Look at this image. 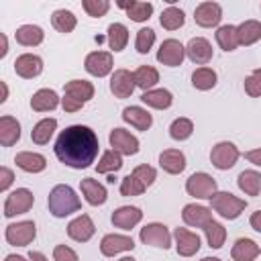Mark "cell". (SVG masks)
Listing matches in <instances>:
<instances>
[{"instance_id": "obj_51", "label": "cell", "mask_w": 261, "mask_h": 261, "mask_svg": "<svg viewBox=\"0 0 261 261\" xmlns=\"http://www.w3.org/2000/svg\"><path fill=\"white\" fill-rule=\"evenodd\" d=\"M245 159H247V161H251L253 165H259V167H261V147L247 151V153H245Z\"/></svg>"}, {"instance_id": "obj_38", "label": "cell", "mask_w": 261, "mask_h": 261, "mask_svg": "<svg viewBox=\"0 0 261 261\" xmlns=\"http://www.w3.org/2000/svg\"><path fill=\"white\" fill-rule=\"evenodd\" d=\"M216 43L224 51H234L239 47L237 27L234 24H222V27H218V31H216Z\"/></svg>"}, {"instance_id": "obj_24", "label": "cell", "mask_w": 261, "mask_h": 261, "mask_svg": "<svg viewBox=\"0 0 261 261\" xmlns=\"http://www.w3.org/2000/svg\"><path fill=\"white\" fill-rule=\"evenodd\" d=\"M122 120L135 126L137 130H149L153 124V116L141 106H126L122 110Z\"/></svg>"}, {"instance_id": "obj_56", "label": "cell", "mask_w": 261, "mask_h": 261, "mask_svg": "<svg viewBox=\"0 0 261 261\" xmlns=\"http://www.w3.org/2000/svg\"><path fill=\"white\" fill-rule=\"evenodd\" d=\"M4 261H27V257H22V255H14V253H12V255H6Z\"/></svg>"}, {"instance_id": "obj_12", "label": "cell", "mask_w": 261, "mask_h": 261, "mask_svg": "<svg viewBox=\"0 0 261 261\" xmlns=\"http://www.w3.org/2000/svg\"><path fill=\"white\" fill-rule=\"evenodd\" d=\"M173 239H175V251L181 257H192L200 251V237L188 228H175L173 230Z\"/></svg>"}, {"instance_id": "obj_8", "label": "cell", "mask_w": 261, "mask_h": 261, "mask_svg": "<svg viewBox=\"0 0 261 261\" xmlns=\"http://www.w3.org/2000/svg\"><path fill=\"white\" fill-rule=\"evenodd\" d=\"M139 239L145 245H151V247H157V249H163V251L171 247V232L161 222H149V224H145L141 228V232H139Z\"/></svg>"}, {"instance_id": "obj_34", "label": "cell", "mask_w": 261, "mask_h": 261, "mask_svg": "<svg viewBox=\"0 0 261 261\" xmlns=\"http://www.w3.org/2000/svg\"><path fill=\"white\" fill-rule=\"evenodd\" d=\"M55 128H57V120H55V118H43V120H39V122L33 126V130H31L33 143H37V145H47L49 139L53 137Z\"/></svg>"}, {"instance_id": "obj_14", "label": "cell", "mask_w": 261, "mask_h": 261, "mask_svg": "<svg viewBox=\"0 0 261 261\" xmlns=\"http://www.w3.org/2000/svg\"><path fill=\"white\" fill-rule=\"evenodd\" d=\"M222 18V8L220 4L216 2H202L196 6L194 10V20L198 27H204V29H210V27H216Z\"/></svg>"}, {"instance_id": "obj_15", "label": "cell", "mask_w": 261, "mask_h": 261, "mask_svg": "<svg viewBox=\"0 0 261 261\" xmlns=\"http://www.w3.org/2000/svg\"><path fill=\"white\" fill-rule=\"evenodd\" d=\"M14 71L24 80H33L43 71V59L35 53H22L14 61Z\"/></svg>"}, {"instance_id": "obj_25", "label": "cell", "mask_w": 261, "mask_h": 261, "mask_svg": "<svg viewBox=\"0 0 261 261\" xmlns=\"http://www.w3.org/2000/svg\"><path fill=\"white\" fill-rule=\"evenodd\" d=\"M63 96H67V98H71L80 104H86L88 100L94 98V86L86 80H71V82L65 84V94Z\"/></svg>"}, {"instance_id": "obj_7", "label": "cell", "mask_w": 261, "mask_h": 261, "mask_svg": "<svg viewBox=\"0 0 261 261\" xmlns=\"http://www.w3.org/2000/svg\"><path fill=\"white\" fill-rule=\"evenodd\" d=\"M4 237L10 245L14 247H27L35 241L37 237V226L33 220H20V222H14V224H8L6 230H4Z\"/></svg>"}, {"instance_id": "obj_13", "label": "cell", "mask_w": 261, "mask_h": 261, "mask_svg": "<svg viewBox=\"0 0 261 261\" xmlns=\"http://www.w3.org/2000/svg\"><path fill=\"white\" fill-rule=\"evenodd\" d=\"M133 249H135V241L126 234H106L100 241V253L104 257H114L118 253L133 251Z\"/></svg>"}, {"instance_id": "obj_21", "label": "cell", "mask_w": 261, "mask_h": 261, "mask_svg": "<svg viewBox=\"0 0 261 261\" xmlns=\"http://www.w3.org/2000/svg\"><path fill=\"white\" fill-rule=\"evenodd\" d=\"M80 188H82V194H84V198H86V202L90 206H102L108 200V192H106V188L98 179L84 177Z\"/></svg>"}, {"instance_id": "obj_10", "label": "cell", "mask_w": 261, "mask_h": 261, "mask_svg": "<svg viewBox=\"0 0 261 261\" xmlns=\"http://www.w3.org/2000/svg\"><path fill=\"white\" fill-rule=\"evenodd\" d=\"M84 67L90 75H96V77H104L112 71V53L108 51H92L88 53L86 61H84Z\"/></svg>"}, {"instance_id": "obj_41", "label": "cell", "mask_w": 261, "mask_h": 261, "mask_svg": "<svg viewBox=\"0 0 261 261\" xmlns=\"http://www.w3.org/2000/svg\"><path fill=\"white\" fill-rule=\"evenodd\" d=\"M192 86L196 90H212L216 86V71L210 69V67H198L194 73H192Z\"/></svg>"}, {"instance_id": "obj_9", "label": "cell", "mask_w": 261, "mask_h": 261, "mask_svg": "<svg viewBox=\"0 0 261 261\" xmlns=\"http://www.w3.org/2000/svg\"><path fill=\"white\" fill-rule=\"evenodd\" d=\"M184 57H186V47L179 41H175V39L163 41L161 47H159V51H157V61L163 63V65H167V67L181 65Z\"/></svg>"}, {"instance_id": "obj_54", "label": "cell", "mask_w": 261, "mask_h": 261, "mask_svg": "<svg viewBox=\"0 0 261 261\" xmlns=\"http://www.w3.org/2000/svg\"><path fill=\"white\" fill-rule=\"evenodd\" d=\"M0 41H2V49H0V57H6V53H8V39H6V35H0Z\"/></svg>"}, {"instance_id": "obj_42", "label": "cell", "mask_w": 261, "mask_h": 261, "mask_svg": "<svg viewBox=\"0 0 261 261\" xmlns=\"http://www.w3.org/2000/svg\"><path fill=\"white\" fill-rule=\"evenodd\" d=\"M192 133H194V122H192L190 118L179 116V118H175V120L169 124V137H171L173 141H186V139L192 137Z\"/></svg>"}, {"instance_id": "obj_46", "label": "cell", "mask_w": 261, "mask_h": 261, "mask_svg": "<svg viewBox=\"0 0 261 261\" xmlns=\"http://www.w3.org/2000/svg\"><path fill=\"white\" fill-rule=\"evenodd\" d=\"M84 10L88 12V16H94V18H100L108 12L110 8V2L108 0H84L82 2Z\"/></svg>"}, {"instance_id": "obj_18", "label": "cell", "mask_w": 261, "mask_h": 261, "mask_svg": "<svg viewBox=\"0 0 261 261\" xmlns=\"http://www.w3.org/2000/svg\"><path fill=\"white\" fill-rule=\"evenodd\" d=\"M181 218L188 226H196V228H204L208 222H212V210L202 206V204H186L181 210Z\"/></svg>"}, {"instance_id": "obj_40", "label": "cell", "mask_w": 261, "mask_h": 261, "mask_svg": "<svg viewBox=\"0 0 261 261\" xmlns=\"http://www.w3.org/2000/svg\"><path fill=\"white\" fill-rule=\"evenodd\" d=\"M120 167H122V155L118 151H114V149H108V151L102 153V157H100V161L96 165V171L98 173H114Z\"/></svg>"}, {"instance_id": "obj_52", "label": "cell", "mask_w": 261, "mask_h": 261, "mask_svg": "<svg viewBox=\"0 0 261 261\" xmlns=\"http://www.w3.org/2000/svg\"><path fill=\"white\" fill-rule=\"evenodd\" d=\"M249 224H251V228H253V230L261 232V210H257V212H253V214H251Z\"/></svg>"}, {"instance_id": "obj_58", "label": "cell", "mask_w": 261, "mask_h": 261, "mask_svg": "<svg viewBox=\"0 0 261 261\" xmlns=\"http://www.w3.org/2000/svg\"><path fill=\"white\" fill-rule=\"evenodd\" d=\"M118 261H137V259H133V257H122V259H118Z\"/></svg>"}, {"instance_id": "obj_45", "label": "cell", "mask_w": 261, "mask_h": 261, "mask_svg": "<svg viewBox=\"0 0 261 261\" xmlns=\"http://www.w3.org/2000/svg\"><path fill=\"white\" fill-rule=\"evenodd\" d=\"M153 43H155V31L153 29H141L139 33H137V41H135V47H137V51L139 53H149V49L153 47Z\"/></svg>"}, {"instance_id": "obj_3", "label": "cell", "mask_w": 261, "mask_h": 261, "mask_svg": "<svg viewBox=\"0 0 261 261\" xmlns=\"http://www.w3.org/2000/svg\"><path fill=\"white\" fill-rule=\"evenodd\" d=\"M210 204H212V210L218 212L222 218L226 220H234L241 216V212L247 208V200L243 198H237L234 194L230 192H216L212 198H210Z\"/></svg>"}, {"instance_id": "obj_47", "label": "cell", "mask_w": 261, "mask_h": 261, "mask_svg": "<svg viewBox=\"0 0 261 261\" xmlns=\"http://www.w3.org/2000/svg\"><path fill=\"white\" fill-rule=\"evenodd\" d=\"M245 92L251 96V98H259L261 96V67L251 71L247 77H245Z\"/></svg>"}, {"instance_id": "obj_55", "label": "cell", "mask_w": 261, "mask_h": 261, "mask_svg": "<svg viewBox=\"0 0 261 261\" xmlns=\"http://www.w3.org/2000/svg\"><path fill=\"white\" fill-rule=\"evenodd\" d=\"M0 88H2V98H0V102H6V98H8V86H6V82H0Z\"/></svg>"}, {"instance_id": "obj_22", "label": "cell", "mask_w": 261, "mask_h": 261, "mask_svg": "<svg viewBox=\"0 0 261 261\" xmlns=\"http://www.w3.org/2000/svg\"><path fill=\"white\" fill-rule=\"evenodd\" d=\"M159 165H161L163 171H167L171 175H177L186 169V155L179 149H165L159 155Z\"/></svg>"}, {"instance_id": "obj_20", "label": "cell", "mask_w": 261, "mask_h": 261, "mask_svg": "<svg viewBox=\"0 0 261 261\" xmlns=\"http://www.w3.org/2000/svg\"><path fill=\"white\" fill-rule=\"evenodd\" d=\"M186 55L190 57V61L198 65H206L212 59V45L204 37H194L186 45Z\"/></svg>"}, {"instance_id": "obj_35", "label": "cell", "mask_w": 261, "mask_h": 261, "mask_svg": "<svg viewBox=\"0 0 261 261\" xmlns=\"http://www.w3.org/2000/svg\"><path fill=\"white\" fill-rule=\"evenodd\" d=\"M106 39H108V45L112 51H122L128 43V29L120 22H112V24H108Z\"/></svg>"}, {"instance_id": "obj_1", "label": "cell", "mask_w": 261, "mask_h": 261, "mask_svg": "<svg viewBox=\"0 0 261 261\" xmlns=\"http://www.w3.org/2000/svg\"><path fill=\"white\" fill-rule=\"evenodd\" d=\"M55 155L57 159L71 167V169H86L98 157V135L84 124H71L59 133L55 141Z\"/></svg>"}, {"instance_id": "obj_39", "label": "cell", "mask_w": 261, "mask_h": 261, "mask_svg": "<svg viewBox=\"0 0 261 261\" xmlns=\"http://www.w3.org/2000/svg\"><path fill=\"white\" fill-rule=\"evenodd\" d=\"M159 22H161L163 29H167V31H175V29L184 27V22H186V14H184V10L177 8V6H167V8L161 12Z\"/></svg>"}, {"instance_id": "obj_6", "label": "cell", "mask_w": 261, "mask_h": 261, "mask_svg": "<svg viewBox=\"0 0 261 261\" xmlns=\"http://www.w3.org/2000/svg\"><path fill=\"white\" fill-rule=\"evenodd\" d=\"M35 204V196L31 190L27 188H16L14 192L8 194L6 202H4V216L6 218H12L16 214H24L33 208Z\"/></svg>"}, {"instance_id": "obj_17", "label": "cell", "mask_w": 261, "mask_h": 261, "mask_svg": "<svg viewBox=\"0 0 261 261\" xmlns=\"http://www.w3.org/2000/svg\"><path fill=\"white\" fill-rule=\"evenodd\" d=\"M137 84H135V75L128 69H116L110 77V92L116 98H128L135 92Z\"/></svg>"}, {"instance_id": "obj_16", "label": "cell", "mask_w": 261, "mask_h": 261, "mask_svg": "<svg viewBox=\"0 0 261 261\" xmlns=\"http://www.w3.org/2000/svg\"><path fill=\"white\" fill-rule=\"evenodd\" d=\"M96 232V226L88 214H80L67 224V237L77 241V243H88Z\"/></svg>"}, {"instance_id": "obj_4", "label": "cell", "mask_w": 261, "mask_h": 261, "mask_svg": "<svg viewBox=\"0 0 261 261\" xmlns=\"http://www.w3.org/2000/svg\"><path fill=\"white\" fill-rule=\"evenodd\" d=\"M186 192L194 198H200V200H210L216 192H218V186H216V179L204 171H198V173H192L186 181Z\"/></svg>"}, {"instance_id": "obj_57", "label": "cell", "mask_w": 261, "mask_h": 261, "mask_svg": "<svg viewBox=\"0 0 261 261\" xmlns=\"http://www.w3.org/2000/svg\"><path fill=\"white\" fill-rule=\"evenodd\" d=\"M200 261H220V259L218 257H202Z\"/></svg>"}, {"instance_id": "obj_27", "label": "cell", "mask_w": 261, "mask_h": 261, "mask_svg": "<svg viewBox=\"0 0 261 261\" xmlns=\"http://www.w3.org/2000/svg\"><path fill=\"white\" fill-rule=\"evenodd\" d=\"M14 163L27 171V173H39L47 167V159L41 155V153H33V151H22V153H16L14 157Z\"/></svg>"}, {"instance_id": "obj_43", "label": "cell", "mask_w": 261, "mask_h": 261, "mask_svg": "<svg viewBox=\"0 0 261 261\" xmlns=\"http://www.w3.org/2000/svg\"><path fill=\"white\" fill-rule=\"evenodd\" d=\"M204 234H206V241L212 249H220L224 245V239H226V228L220 222L212 220L204 226Z\"/></svg>"}, {"instance_id": "obj_33", "label": "cell", "mask_w": 261, "mask_h": 261, "mask_svg": "<svg viewBox=\"0 0 261 261\" xmlns=\"http://www.w3.org/2000/svg\"><path fill=\"white\" fill-rule=\"evenodd\" d=\"M237 35H239V45H253L261 39V22L259 20H245L237 27Z\"/></svg>"}, {"instance_id": "obj_30", "label": "cell", "mask_w": 261, "mask_h": 261, "mask_svg": "<svg viewBox=\"0 0 261 261\" xmlns=\"http://www.w3.org/2000/svg\"><path fill=\"white\" fill-rule=\"evenodd\" d=\"M20 139V122L12 116H2L0 118V145L2 147H12Z\"/></svg>"}, {"instance_id": "obj_37", "label": "cell", "mask_w": 261, "mask_h": 261, "mask_svg": "<svg viewBox=\"0 0 261 261\" xmlns=\"http://www.w3.org/2000/svg\"><path fill=\"white\" fill-rule=\"evenodd\" d=\"M135 84H137V88H141V90H153V86L159 82V71L155 69V67H151V65H141V67H137L135 69Z\"/></svg>"}, {"instance_id": "obj_29", "label": "cell", "mask_w": 261, "mask_h": 261, "mask_svg": "<svg viewBox=\"0 0 261 261\" xmlns=\"http://www.w3.org/2000/svg\"><path fill=\"white\" fill-rule=\"evenodd\" d=\"M141 102H143V104H147V106H151V108L165 110V108H169V106H171L173 96H171V92H169V90H165V88H153V90L143 92Z\"/></svg>"}, {"instance_id": "obj_31", "label": "cell", "mask_w": 261, "mask_h": 261, "mask_svg": "<svg viewBox=\"0 0 261 261\" xmlns=\"http://www.w3.org/2000/svg\"><path fill=\"white\" fill-rule=\"evenodd\" d=\"M14 37H16V43H20V45H24V47H37V45L43 43L45 33H43V29L37 27V24H22V27L16 29Z\"/></svg>"}, {"instance_id": "obj_36", "label": "cell", "mask_w": 261, "mask_h": 261, "mask_svg": "<svg viewBox=\"0 0 261 261\" xmlns=\"http://www.w3.org/2000/svg\"><path fill=\"white\" fill-rule=\"evenodd\" d=\"M51 24H53V29L55 31H59V33H71L73 29H75V24H77V18H75V14L71 12V10H65V8H59V10H55L53 14H51Z\"/></svg>"}, {"instance_id": "obj_11", "label": "cell", "mask_w": 261, "mask_h": 261, "mask_svg": "<svg viewBox=\"0 0 261 261\" xmlns=\"http://www.w3.org/2000/svg\"><path fill=\"white\" fill-rule=\"evenodd\" d=\"M108 141H110V147L114 151H118L120 155L139 153V139L135 135H130L128 130H124V128H112Z\"/></svg>"}, {"instance_id": "obj_5", "label": "cell", "mask_w": 261, "mask_h": 261, "mask_svg": "<svg viewBox=\"0 0 261 261\" xmlns=\"http://www.w3.org/2000/svg\"><path fill=\"white\" fill-rule=\"evenodd\" d=\"M239 157H241V153H239L237 145L230 143V141H220V143H216V145L212 147V151H210V161H212V165H214L216 169H220V171L230 169V167L239 161Z\"/></svg>"}, {"instance_id": "obj_26", "label": "cell", "mask_w": 261, "mask_h": 261, "mask_svg": "<svg viewBox=\"0 0 261 261\" xmlns=\"http://www.w3.org/2000/svg\"><path fill=\"white\" fill-rule=\"evenodd\" d=\"M57 106H59V96L55 90H49V88L35 92L31 98V108L35 112H49V110H55Z\"/></svg>"}, {"instance_id": "obj_50", "label": "cell", "mask_w": 261, "mask_h": 261, "mask_svg": "<svg viewBox=\"0 0 261 261\" xmlns=\"http://www.w3.org/2000/svg\"><path fill=\"white\" fill-rule=\"evenodd\" d=\"M12 181H14V173H12V169H8V167H0V190L6 192V190L12 186Z\"/></svg>"}, {"instance_id": "obj_44", "label": "cell", "mask_w": 261, "mask_h": 261, "mask_svg": "<svg viewBox=\"0 0 261 261\" xmlns=\"http://www.w3.org/2000/svg\"><path fill=\"white\" fill-rule=\"evenodd\" d=\"M145 190H147V188H145L133 173H128V175L122 177V181H120V194L126 196V198H130V196H141Z\"/></svg>"}, {"instance_id": "obj_19", "label": "cell", "mask_w": 261, "mask_h": 261, "mask_svg": "<svg viewBox=\"0 0 261 261\" xmlns=\"http://www.w3.org/2000/svg\"><path fill=\"white\" fill-rule=\"evenodd\" d=\"M141 218H143V212L137 206H120L110 216L112 224L116 228H122V230H130L133 226H137L141 222Z\"/></svg>"}, {"instance_id": "obj_2", "label": "cell", "mask_w": 261, "mask_h": 261, "mask_svg": "<svg viewBox=\"0 0 261 261\" xmlns=\"http://www.w3.org/2000/svg\"><path fill=\"white\" fill-rule=\"evenodd\" d=\"M47 206H49V212L55 218H65V216L77 212L82 208V202H80L77 194L73 192V188H69L65 184H59L49 192Z\"/></svg>"}, {"instance_id": "obj_32", "label": "cell", "mask_w": 261, "mask_h": 261, "mask_svg": "<svg viewBox=\"0 0 261 261\" xmlns=\"http://www.w3.org/2000/svg\"><path fill=\"white\" fill-rule=\"evenodd\" d=\"M237 184L241 188V192H245L247 196H259L261 192V173L255 169H245L239 173Z\"/></svg>"}, {"instance_id": "obj_28", "label": "cell", "mask_w": 261, "mask_h": 261, "mask_svg": "<svg viewBox=\"0 0 261 261\" xmlns=\"http://www.w3.org/2000/svg\"><path fill=\"white\" fill-rule=\"evenodd\" d=\"M118 8H124L128 18L135 22H145L153 14V4L151 2H141V0H130V2H116Z\"/></svg>"}, {"instance_id": "obj_49", "label": "cell", "mask_w": 261, "mask_h": 261, "mask_svg": "<svg viewBox=\"0 0 261 261\" xmlns=\"http://www.w3.org/2000/svg\"><path fill=\"white\" fill-rule=\"evenodd\" d=\"M53 261H77V253L67 245H57L53 249Z\"/></svg>"}, {"instance_id": "obj_23", "label": "cell", "mask_w": 261, "mask_h": 261, "mask_svg": "<svg viewBox=\"0 0 261 261\" xmlns=\"http://www.w3.org/2000/svg\"><path fill=\"white\" fill-rule=\"evenodd\" d=\"M259 245L253 241V239H247V237H241L234 241L232 249H230V257L234 261H255L259 257Z\"/></svg>"}, {"instance_id": "obj_48", "label": "cell", "mask_w": 261, "mask_h": 261, "mask_svg": "<svg viewBox=\"0 0 261 261\" xmlns=\"http://www.w3.org/2000/svg\"><path fill=\"white\" fill-rule=\"evenodd\" d=\"M133 175L145 186V188H149L153 181H155V177H157V171L151 167V165H147V163H143V165H137L135 169H133Z\"/></svg>"}, {"instance_id": "obj_53", "label": "cell", "mask_w": 261, "mask_h": 261, "mask_svg": "<svg viewBox=\"0 0 261 261\" xmlns=\"http://www.w3.org/2000/svg\"><path fill=\"white\" fill-rule=\"evenodd\" d=\"M29 259H31V261H49V259H47L43 253H39V251H31V253H29Z\"/></svg>"}]
</instances>
